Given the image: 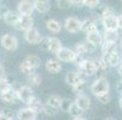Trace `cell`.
I'll return each mask as SVG.
<instances>
[{
    "mask_svg": "<svg viewBox=\"0 0 122 120\" xmlns=\"http://www.w3.org/2000/svg\"><path fill=\"white\" fill-rule=\"evenodd\" d=\"M86 41L90 42L91 44H93L94 47H98V46L103 44V36H102V34L99 32V30H96V31H92V32L87 34Z\"/></svg>",
    "mask_w": 122,
    "mask_h": 120,
    "instance_id": "obj_17",
    "label": "cell"
},
{
    "mask_svg": "<svg viewBox=\"0 0 122 120\" xmlns=\"http://www.w3.org/2000/svg\"><path fill=\"white\" fill-rule=\"evenodd\" d=\"M40 62H41V60H40V58L38 55H28L21 62L20 70H21L22 73L28 76V75H30L33 72H35V70L40 66Z\"/></svg>",
    "mask_w": 122,
    "mask_h": 120,
    "instance_id": "obj_1",
    "label": "cell"
},
{
    "mask_svg": "<svg viewBox=\"0 0 122 120\" xmlns=\"http://www.w3.org/2000/svg\"><path fill=\"white\" fill-rule=\"evenodd\" d=\"M73 102H70V100H68V98H63L62 100V105H61V109L64 111V112H68L69 108H70Z\"/></svg>",
    "mask_w": 122,
    "mask_h": 120,
    "instance_id": "obj_35",
    "label": "cell"
},
{
    "mask_svg": "<svg viewBox=\"0 0 122 120\" xmlns=\"http://www.w3.org/2000/svg\"><path fill=\"white\" fill-rule=\"evenodd\" d=\"M24 40L30 44H39L42 40V36L36 28H31L24 32Z\"/></svg>",
    "mask_w": 122,
    "mask_h": 120,
    "instance_id": "obj_10",
    "label": "cell"
},
{
    "mask_svg": "<svg viewBox=\"0 0 122 120\" xmlns=\"http://www.w3.org/2000/svg\"><path fill=\"white\" fill-rule=\"evenodd\" d=\"M97 62L93 60H83L80 65H79V73H81L85 78L86 77H92L94 75H97Z\"/></svg>",
    "mask_w": 122,
    "mask_h": 120,
    "instance_id": "obj_3",
    "label": "cell"
},
{
    "mask_svg": "<svg viewBox=\"0 0 122 120\" xmlns=\"http://www.w3.org/2000/svg\"><path fill=\"white\" fill-rule=\"evenodd\" d=\"M0 98H1V101L4 102V103L6 105H13L17 102V100H18V95H17V90L11 88L10 90L5 91L4 94L0 95Z\"/></svg>",
    "mask_w": 122,
    "mask_h": 120,
    "instance_id": "obj_13",
    "label": "cell"
},
{
    "mask_svg": "<svg viewBox=\"0 0 122 120\" xmlns=\"http://www.w3.org/2000/svg\"><path fill=\"white\" fill-rule=\"evenodd\" d=\"M46 71L51 75H57L62 71V64L57 59H48L45 64Z\"/></svg>",
    "mask_w": 122,
    "mask_h": 120,
    "instance_id": "obj_14",
    "label": "cell"
},
{
    "mask_svg": "<svg viewBox=\"0 0 122 120\" xmlns=\"http://www.w3.org/2000/svg\"><path fill=\"white\" fill-rule=\"evenodd\" d=\"M62 97L57 94H53V95H50V97L47 98V102L46 103L50 105L51 107H53L56 109H61V105H62Z\"/></svg>",
    "mask_w": 122,
    "mask_h": 120,
    "instance_id": "obj_26",
    "label": "cell"
},
{
    "mask_svg": "<svg viewBox=\"0 0 122 120\" xmlns=\"http://www.w3.org/2000/svg\"><path fill=\"white\" fill-rule=\"evenodd\" d=\"M46 29L52 34H58L62 30V24L56 19H48L46 22Z\"/></svg>",
    "mask_w": 122,
    "mask_h": 120,
    "instance_id": "obj_25",
    "label": "cell"
},
{
    "mask_svg": "<svg viewBox=\"0 0 122 120\" xmlns=\"http://www.w3.org/2000/svg\"><path fill=\"white\" fill-rule=\"evenodd\" d=\"M27 80H28L30 87H39V85L41 84L42 78H41V76L39 73L33 72V73H30V75L27 76Z\"/></svg>",
    "mask_w": 122,
    "mask_h": 120,
    "instance_id": "obj_27",
    "label": "cell"
},
{
    "mask_svg": "<svg viewBox=\"0 0 122 120\" xmlns=\"http://www.w3.org/2000/svg\"><path fill=\"white\" fill-rule=\"evenodd\" d=\"M98 98V101L100 102L102 105H108L109 102H110V93H108V94H104V95H100V96H98L97 97Z\"/></svg>",
    "mask_w": 122,
    "mask_h": 120,
    "instance_id": "obj_33",
    "label": "cell"
},
{
    "mask_svg": "<svg viewBox=\"0 0 122 120\" xmlns=\"http://www.w3.org/2000/svg\"><path fill=\"white\" fill-rule=\"evenodd\" d=\"M103 40L104 42H108V43H116L118 40V31L117 30H104Z\"/></svg>",
    "mask_w": 122,
    "mask_h": 120,
    "instance_id": "obj_24",
    "label": "cell"
},
{
    "mask_svg": "<svg viewBox=\"0 0 122 120\" xmlns=\"http://www.w3.org/2000/svg\"><path fill=\"white\" fill-rule=\"evenodd\" d=\"M64 79H65L66 84L71 85V88L85 83V77H83L81 73H79L77 71H68V72L65 73Z\"/></svg>",
    "mask_w": 122,
    "mask_h": 120,
    "instance_id": "obj_6",
    "label": "cell"
},
{
    "mask_svg": "<svg viewBox=\"0 0 122 120\" xmlns=\"http://www.w3.org/2000/svg\"><path fill=\"white\" fill-rule=\"evenodd\" d=\"M73 91L76 94V96L83 95V91H85V83H83V84H80V85H76V87H73Z\"/></svg>",
    "mask_w": 122,
    "mask_h": 120,
    "instance_id": "obj_37",
    "label": "cell"
},
{
    "mask_svg": "<svg viewBox=\"0 0 122 120\" xmlns=\"http://www.w3.org/2000/svg\"><path fill=\"white\" fill-rule=\"evenodd\" d=\"M120 46H121V47H122V41H121V43H120Z\"/></svg>",
    "mask_w": 122,
    "mask_h": 120,
    "instance_id": "obj_47",
    "label": "cell"
},
{
    "mask_svg": "<svg viewBox=\"0 0 122 120\" xmlns=\"http://www.w3.org/2000/svg\"><path fill=\"white\" fill-rule=\"evenodd\" d=\"M109 16H115V12H114L112 7L105 6L104 10H103V12H102V18H103V17H109Z\"/></svg>",
    "mask_w": 122,
    "mask_h": 120,
    "instance_id": "obj_36",
    "label": "cell"
},
{
    "mask_svg": "<svg viewBox=\"0 0 122 120\" xmlns=\"http://www.w3.org/2000/svg\"><path fill=\"white\" fill-rule=\"evenodd\" d=\"M57 5H58L59 9H63V10L69 9V7L71 6V0H58Z\"/></svg>",
    "mask_w": 122,
    "mask_h": 120,
    "instance_id": "obj_32",
    "label": "cell"
},
{
    "mask_svg": "<svg viewBox=\"0 0 122 120\" xmlns=\"http://www.w3.org/2000/svg\"><path fill=\"white\" fill-rule=\"evenodd\" d=\"M74 52L77 54V55H83L87 53V48H86V43L85 42H80V43H76L75 48H74Z\"/></svg>",
    "mask_w": 122,
    "mask_h": 120,
    "instance_id": "obj_30",
    "label": "cell"
},
{
    "mask_svg": "<svg viewBox=\"0 0 122 120\" xmlns=\"http://www.w3.org/2000/svg\"><path fill=\"white\" fill-rule=\"evenodd\" d=\"M62 48H63V46H62V42L58 37H50V40H48V52L57 54Z\"/></svg>",
    "mask_w": 122,
    "mask_h": 120,
    "instance_id": "obj_23",
    "label": "cell"
},
{
    "mask_svg": "<svg viewBox=\"0 0 122 120\" xmlns=\"http://www.w3.org/2000/svg\"><path fill=\"white\" fill-rule=\"evenodd\" d=\"M57 112H58V109H56V108H53V107H51V106L47 105V103H44V113H45L46 115H50V116L56 115Z\"/></svg>",
    "mask_w": 122,
    "mask_h": 120,
    "instance_id": "obj_31",
    "label": "cell"
},
{
    "mask_svg": "<svg viewBox=\"0 0 122 120\" xmlns=\"http://www.w3.org/2000/svg\"><path fill=\"white\" fill-rule=\"evenodd\" d=\"M27 107L28 108H30L31 111H34L36 114H39V113H44V103L38 98V97H35L34 96L28 103H27Z\"/></svg>",
    "mask_w": 122,
    "mask_h": 120,
    "instance_id": "obj_19",
    "label": "cell"
},
{
    "mask_svg": "<svg viewBox=\"0 0 122 120\" xmlns=\"http://www.w3.org/2000/svg\"><path fill=\"white\" fill-rule=\"evenodd\" d=\"M4 77H5V68L3 64H0V78H4Z\"/></svg>",
    "mask_w": 122,
    "mask_h": 120,
    "instance_id": "obj_41",
    "label": "cell"
},
{
    "mask_svg": "<svg viewBox=\"0 0 122 120\" xmlns=\"http://www.w3.org/2000/svg\"><path fill=\"white\" fill-rule=\"evenodd\" d=\"M34 10H35L34 1H30V0H22L17 5V12L21 16H31Z\"/></svg>",
    "mask_w": 122,
    "mask_h": 120,
    "instance_id": "obj_8",
    "label": "cell"
},
{
    "mask_svg": "<svg viewBox=\"0 0 122 120\" xmlns=\"http://www.w3.org/2000/svg\"><path fill=\"white\" fill-rule=\"evenodd\" d=\"M36 116H38V114L28 107L21 108L17 112V118H18V120H36Z\"/></svg>",
    "mask_w": 122,
    "mask_h": 120,
    "instance_id": "obj_16",
    "label": "cell"
},
{
    "mask_svg": "<svg viewBox=\"0 0 122 120\" xmlns=\"http://www.w3.org/2000/svg\"><path fill=\"white\" fill-rule=\"evenodd\" d=\"M118 105H120V108L122 109V96H121V98H120V102H118Z\"/></svg>",
    "mask_w": 122,
    "mask_h": 120,
    "instance_id": "obj_46",
    "label": "cell"
},
{
    "mask_svg": "<svg viewBox=\"0 0 122 120\" xmlns=\"http://www.w3.org/2000/svg\"><path fill=\"white\" fill-rule=\"evenodd\" d=\"M34 6L39 13H47L51 10V3L48 0H35Z\"/></svg>",
    "mask_w": 122,
    "mask_h": 120,
    "instance_id": "obj_22",
    "label": "cell"
},
{
    "mask_svg": "<svg viewBox=\"0 0 122 120\" xmlns=\"http://www.w3.org/2000/svg\"><path fill=\"white\" fill-rule=\"evenodd\" d=\"M0 120H12V115L3 112V113H0Z\"/></svg>",
    "mask_w": 122,
    "mask_h": 120,
    "instance_id": "obj_39",
    "label": "cell"
},
{
    "mask_svg": "<svg viewBox=\"0 0 122 120\" xmlns=\"http://www.w3.org/2000/svg\"><path fill=\"white\" fill-rule=\"evenodd\" d=\"M117 71H118V75L122 77V62L118 65V67H117Z\"/></svg>",
    "mask_w": 122,
    "mask_h": 120,
    "instance_id": "obj_43",
    "label": "cell"
},
{
    "mask_svg": "<svg viewBox=\"0 0 122 120\" xmlns=\"http://www.w3.org/2000/svg\"><path fill=\"white\" fill-rule=\"evenodd\" d=\"M0 42H1V46L10 52H13L18 47V40L15 35H11V34H4L0 37Z\"/></svg>",
    "mask_w": 122,
    "mask_h": 120,
    "instance_id": "obj_4",
    "label": "cell"
},
{
    "mask_svg": "<svg viewBox=\"0 0 122 120\" xmlns=\"http://www.w3.org/2000/svg\"><path fill=\"white\" fill-rule=\"evenodd\" d=\"M99 4V0H85V6H87L88 9H97Z\"/></svg>",
    "mask_w": 122,
    "mask_h": 120,
    "instance_id": "obj_34",
    "label": "cell"
},
{
    "mask_svg": "<svg viewBox=\"0 0 122 120\" xmlns=\"http://www.w3.org/2000/svg\"><path fill=\"white\" fill-rule=\"evenodd\" d=\"M103 58L105 59V61L108 62L109 66H112V67H115V66L118 67V65L122 62V61H121V57H120V54H118L117 52H115V53H109V54H104Z\"/></svg>",
    "mask_w": 122,
    "mask_h": 120,
    "instance_id": "obj_20",
    "label": "cell"
},
{
    "mask_svg": "<svg viewBox=\"0 0 122 120\" xmlns=\"http://www.w3.org/2000/svg\"><path fill=\"white\" fill-rule=\"evenodd\" d=\"M34 24V19H33V17L31 16H21V18L18 21V23L16 24V29L17 30H20V31H28L29 29L34 28L33 27Z\"/></svg>",
    "mask_w": 122,
    "mask_h": 120,
    "instance_id": "obj_11",
    "label": "cell"
},
{
    "mask_svg": "<svg viewBox=\"0 0 122 120\" xmlns=\"http://www.w3.org/2000/svg\"><path fill=\"white\" fill-rule=\"evenodd\" d=\"M48 40H50V37H42V40L39 43L40 47L42 49H45V50H48Z\"/></svg>",
    "mask_w": 122,
    "mask_h": 120,
    "instance_id": "obj_38",
    "label": "cell"
},
{
    "mask_svg": "<svg viewBox=\"0 0 122 120\" xmlns=\"http://www.w3.org/2000/svg\"><path fill=\"white\" fill-rule=\"evenodd\" d=\"M73 120H86L85 118H82V116H79V118H74Z\"/></svg>",
    "mask_w": 122,
    "mask_h": 120,
    "instance_id": "obj_44",
    "label": "cell"
},
{
    "mask_svg": "<svg viewBox=\"0 0 122 120\" xmlns=\"http://www.w3.org/2000/svg\"><path fill=\"white\" fill-rule=\"evenodd\" d=\"M91 91L96 97H98L100 95H104V94H108L110 91V84H109L108 79L107 78L96 79L91 85Z\"/></svg>",
    "mask_w": 122,
    "mask_h": 120,
    "instance_id": "obj_2",
    "label": "cell"
},
{
    "mask_svg": "<svg viewBox=\"0 0 122 120\" xmlns=\"http://www.w3.org/2000/svg\"><path fill=\"white\" fill-rule=\"evenodd\" d=\"M68 113L70 114L71 116H74V118H79V116H82L83 111L75 103V102H73L71 106H70V108H69V111H68Z\"/></svg>",
    "mask_w": 122,
    "mask_h": 120,
    "instance_id": "obj_28",
    "label": "cell"
},
{
    "mask_svg": "<svg viewBox=\"0 0 122 120\" xmlns=\"http://www.w3.org/2000/svg\"><path fill=\"white\" fill-rule=\"evenodd\" d=\"M3 18H4V22H5L7 25L16 27V24L18 23V21H20V18H21V14L17 12V11L7 10V11H5V13L3 14Z\"/></svg>",
    "mask_w": 122,
    "mask_h": 120,
    "instance_id": "obj_12",
    "label": "cell"
},
{
    "mask_svg": "<svg viewBox=\"0 0 122 120\" xmlns=\"http://www.w3.org/2000/svg\"><path fill=\"white\" fill-rule=\"evenodd\" d=\"M102 24L104 27V30H117L118 29L117 16L103 17V18H102Z\"/></svg>",
    "mask_w": 122,
    "mask_h": 120,
    "instance_id": "obj_15",
    "label": "cell"
},
{
    "mask_svg": "<svg viewBox=\"0 0 122 120\" xmlns=\"http://www.w3.org/2000/svg\"><path fill=\"white\" fill-rule=\"evenodd\" d=\"M81 30H82V31H85L86 34H88V32H92V31L98 30L96 18H93V17H88V18H86L85 21H82Z\"/></svg>",
    "mask_w": 122,
    "mask_h": 120,
    "instance_id": "obj_18",
    "label": "cell"
},
{
    "mask_svg": "<svg viewBox=\"0 0 122 120\" xmlns=\"http://www.w3.org/2000/svg\"><path fill=\"white\" fill-rule=\"evenodd\" d=\"M81 25H82V21H80L76 17H68V18L64 21V28L66 31L75 34L81 31Z\"/></svg>",
    "mask_w": 122,
    "mask_h": 120,
    "instance_id": "obj_7",
    "label": "cell"
},
{
    "mask_svg": "<svg viewBox=\"0 0 122 120\" xmlns=\"http://www.w3.org/2000/svg\"><path fill=\"white\" fill-rule=\"evenodd\" d=\"M71 5L76 6V7H81V6H85V0H71Z\"/></svg>",
    "mask_w": 122,
    "mask_h": 120,
    "instance_id": "obj_40",
    "label": "cell"
},
{
    "mask_svg": "<svg viewBox=\"0 0 122 120\" xmlns=\"http://www.w3.org/2000/svg\"><path fill=\"white\" fill-rule=\"evenodd\" d=\"M12 87H11V84H10V82L4 77V78H0V95L1 94H4L5 91H7V90H10Z\"/></svg>",
    "mask_w": 122,
    "mask_h": 120,
    "instance_id": "obj_29",
    "label": "cell"
},
{
    "mask_svg": "<svg viewBox=\"0 0 122 120\" xmlns=\"http://www.w3.org/2000/svg\"><path fill=\"white\" fill-rule=\"evenodd\" d=\"M57 57V60L59 61H64V62H74L77 58V54L74 52V49L71 48H66V47H63L59 52L56 54Z\"/></svg>",
    "mask_w": 122,
    "mask_h": 120,
    "instance_id": "obj_5",
    "label": "cell"
},
{
    "mask_svg": "<svg viewBox=\"0 0 122 120\" xmlns=\"http://www.w3.org/2000/svg\"><path fill=\"white\" fill-rule=\"evenodd\" d=\"M117 22H118V28L122 29V13L117 16Z\"/></svg>",
    "mask_w": 122,
    "mask_h": 120,
    "instance_id": "obj_42",
    "label": "cell"
},
{
    "mask_svg": "<svg viewBox=\"0 0 122 120\" xmlns=\"http://www.w3.org/2000/svg\"><path fill=\"white\" fill-rule=\"evenodd\" d=\"M17 95H18V100L21 102L28 103L34 97V91H33L31 87H29V85H23V87H20L17 89Z\"/></svg>",
    "mask_w": 122,
    "mask_h": 120,
    "instance_id": "obj_9",
    "label": "cell"
},
{
    "mask_svg": "<svg viewBox=\"0 0 122 120\" xmlns=\"http://www.w3.org/2000/svg\"><path fill=\"white\" fill-rule=\"evenodd\" d=\"M104 120H116L115 118H112V116H108V118H105Z\"/></svg>",
    "mask_w": 122,
    "mask_h": 120,
    "instance_id": "obj_45",
    "label": "cell"
},
{
    "mask_svg": "<svg viewBox=\"0 0 122 120\" xmlns=\"http://www.w3.org/2000/svg\"><path fill=\"white\" fill-rule=\"evenodd\" d=\"M75 103L85 112L87 109H90V107H91V98L88 96H86L85 94L83 95H79V96H76Z\"/></svg>",
    "mask_w": 122,
    "mask_h": 120,
    "instance_id": "obj_21",
    "label": "cell"
}]
</instances>
